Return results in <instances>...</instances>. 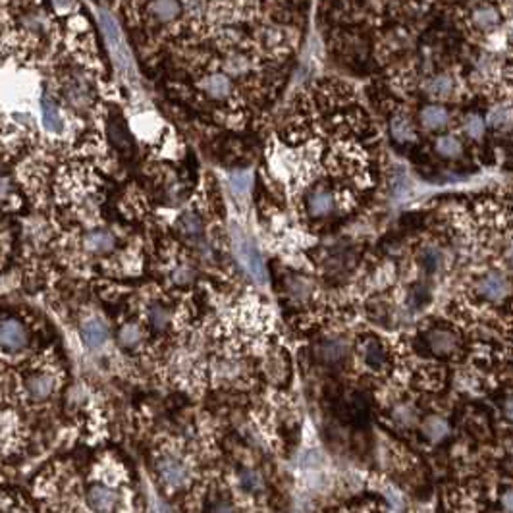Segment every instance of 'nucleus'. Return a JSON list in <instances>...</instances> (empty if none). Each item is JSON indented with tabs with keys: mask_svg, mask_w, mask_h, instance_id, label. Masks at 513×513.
I'll return each mask as SVG.
<instances>
[{
	"mask_svg": "<svg viewBox=\"0 0 513 513\" xmlns=\"http://www.w3.org/2000/svg\"><path fill=\"white\" fill-rule=\"evenodd\" d=\"M475 294L489 303L502 305L513 296V278L500 266L486 268L475 278Z\"/></svg>",
	"mask_w": 513,
	"mask_h": 513,
	"instance_id": "f257e3e1",
	"label": "nucleus"
},
{
	"mask_svg": "<svg viewBox=\"0 0 513 513\" xmlns=\"http://www.w3.org/2000/svg\"><path fill=\"white\" fill-rule=\"evenodd\" d=\"M157 473L164 486L168 489H182L184 484L189 482V467L184 459L172 454H164V456L157 461Z\"/></svg>",
	"mask_w": 513,
	"mask_h": 513,
	"instance_id": "f03ea898",
	"label": "nucleus"
},
{
	"mask_svg": "<svg viewBox=\"0 0 513 513\" xmlns=\"http://www.w3.org/2000/svg\"><path fill=\"white\" fill-rule=\"evenodd\" d=\"M87 504L93 513H118L122 507V496L113 486L93 484L87 490Z\"/></svg>",
	"mask_w": 513,
	"mask_h": 513,
	"instance_id": "7ed1b4c3",
	"label": "nucleus"
},
{
	"mask_svg": "<svg viewBox=\"0 0 513 513\" xmlns=\"http://www.w3.org/2000/svg\"><path fill=\"white\" fill-rule=\"evenodd\" d=\"M62 91H64L66 103L75 108L78 113H85L93 103V91H91L87 78H83V75L68 78Z\"/></svg>",
	"mask_w": 513,
	"mask_h": 513,
	"instance_id": "20e7f679",
	"label": "nucleus"
},
{
	"mask_svg": "<svg viewBox=\"0 0 513 513\" xmlns=\"http://www.w3.org/2000/svg\"><path fill=\"white\" fill-rule=\"evenodd\" d=\"M423 340H425V345L431 349V353H434L436 357H449V355H456L459 352V338L451 330H428Z\"/></svg>",
	"mask_w": 513,
	"mask_h": 513,
	"instance_id": "39448f33",
	"label": "nucleus"
},
{
	"mask_svg": "<svg viewBox=\"0 0 513 513\" xmlns=\"http://www.w3.org/2000/svg\"><path fill=\"white\" fill-rule=\"evenodd\" d=\"M27 345V330L16 319L0 321V347L8 352H22Z\"/></svg>",
	"mask_w": 513,
	"mask_h": 513,
	"instance_id": "423d86ee",
	"label": "nucleus"
},
{
	"mask_svg": "<svg viewBox=\"0 0 513 513\" xmlns=\"http://www.w3.org/2000/svg\"><path fill=\"white\" fill-rule=\"evenodd\" d=\"M199 89L205 93V95L209 96V99L222 103L226 99H230V95L233 93V81L232 78H228L224 72H215L209 73V75H205V78L199 81Z\"/></svg>",
	"mask_w": 513,
	"mask_h": 513,
	"instance_id": "0eeeda50",
	"label": "nucleus"
},
{
	"mask_svg": "<svg viewBox=\"0 0 513 513\" xmlns=\"http://www.w3.org/2000/svg\"><path fill=\"white\" fill-rule=\"evenodd\" d=\"M57 388V377L52 373H35L25 380V392L33 401H43L52 396Z\"/></svg>",
	"mask_w": 513,
	"mask_h": 513,
	"instance_id": "6e6552de",
	"label": "nucleus"
},
{
	"mask_svg": "<svg viewBox=\"0 0 513 513\" xmlns=\"http://www.w3.org/2000/svg\"><path fill=\"white\" fill-rule=\"evenodd\" d=\"M83 247L93 255H106L116 247V236L110 230H91L83 236Z\"/></svg>",
	"mask_w": 513,
	"mask_h": 513,
	"instance_id": "1a4fd4ad",
	"label": "nucleus"
},
{
	"mask_svg": "<svg viewBox=\"0 0 513 513\" xmlns=\"http://www.w3.org/2000/svg\"><path fill=\"white\" fill-rule=\"evenodd\" d=\"M80 334L83 338V342L91 347V349H96L101 345L105 344L106 338H108V330H106L105 322L96 317H89L85 321L81 322L80 326Z\"/></svg>",
	"mask_w": 513,
	"mask_h": 513,
	"instance_id": "9d476101",
	"label": "nucleus"
},
{
	"mask_svg": "<svg viewBox=\"0 0 513 513\" xmlns=\"http://www.w3.org/2000/svg\"><path fill=\"white\" fill-rule=\"evenodd\" d=\"M149 14L159 24H170L182 14V2L180 0H152L149 4Z\"/></svg>",
	"mask_w": 513,
	"mask_h": 513,
	"instance_id": "9b49d317",
	"label": "nucleus"
},
{
	"mask_svg": "<svg viewBox=\"0 0 513 513\" xmlns=\"http://www.w3.org/2000/svg\"><path fill=\"white\" fill-rule=\"evenodd\" d=\"M421 126L428 131H438V129L446 128L449 122V113L446 106L442 105H428L425 106L421 114H419Z\"/></svg>",
	"mask_w": 513,
	"mask_h": 513,
	"instance_id": "f8f14e48",
	"label": "nucleus"
},
{
	"mask_svg": "<svg viewBox=\"0 0 513 513\" xmlns=\"http://www.w3.org/2000/svg\"><path fill=\"white\" fill-rule=\"evenodd\" d=\"M222 70H224V73L228 78H243V75L251 73V70H253V62H251L245 55H241V52H232V55L224 60Z\"/></svg>",
	"mask_w": 513,
	"mask_h": 513,
	"instance_id": "ddd939ff",
	"label": "nucleus"
},
{
	"mask_svg": "<svg viewBox=\"0 0 513 513\" xmlns=\"http://www.w3.org/2000/svg\"><path fill=\"white\" fill-rule=\"evenodd\" d=\"M108 136H110V141H113L124 154H131V152H133V141H131V137H129L126 126L120 124V120H113L108 124Z\"/></svg>",
	"mask_w": 513,
	"mask_h": 513,
	"instance_id": "4468645a",
	"label": "nucleus"
},
{
	"mask_svg": "<svg viewBox=\"0 0 513 513\" xmlns=\"http://www.w3.org/2000/svg\"><path fill=\"white\" fill-rule=\"evenodd\" d=\"M41 110H43V122H45V128L52 133H58L62 129V120H60V113H58L57 105L48 99L43 96L41 101Z\"/></svg>",
	"mask_w": 513,
	"mask_h": 513,
	"instance_id": "2eb2a0df",
	"label": "nucleus"
},
{
	"mask_svg": "<svg viewBox=\"0 0 513 513\" xmlns=\"http://www.w3.org/2000/svg\"><path fill=\"white\" fill-rule=\"evenodd\" d=\"M176 228L178 232L185 236V238H197V236H201V230H203V222H201V218L195 212H184V215L178 217Z\"/></svg>",
	"mask_w": 513,
	"mask_h": 513,
	"instance_id": "dca6fc26",
	"label": "nucleus"
},
{
	"mask_svg": "<svg viewBox=\"0 0 513 513\" xmlns=\"http://www.w3.org/2000/svg\"><path fill=\"white\" fill-rule=\"evenodd\" d=\"M436 152L440 157H446V159H457L461 152H463V145L459 141V137L456 136H442L436 139Z\"/></svg>",
	"mask_w": 513,
	"mask_h": 513,
	"instance_id": "f3484780",
	"label": "nucleus"
},
{
	"mask_svg": "<svg viewBox=\"0 0 513 513\" xmlns=\"http://www.w3.org/2000/svg\"><path fill=\"white\" fill-rule=\"evenodd\" d=\"M118 340H120L122 347H126V349H139L143 344V330L137 324H126L120 328Z\"/></svg>",
	"mask_w": 513,
	"mask_h": 513,
	"instance_id": "a211bd4d",
	"label": "nucleus"
},
{
	"mask_svg": "<svg viewBox=\"0 0 513 513\" xmlns=\"http://www.w3.org/2000/svg\"><path fill=\"white\" fill-rule=\"evenodd\" d=\"M147 322L151 324V328L159 330V332L166 330L170 324L168 309L162 307L161 303L149 305V309H147Z\"/></svg>",
	"mask_w": 513,
	"mask_h": 513,
	"instance_id": "6ab92c4d",
	"label": "nucleus"
},
{
	"mask_svg": "<svg viewBox=\"0 0 513 513\" xmlns=\"http://www.w3.org/2000/svg\"><path fill=\"white\" fill-rule=\"evenodd\" d=\"M241 255L245 259V263H247L249 270L251 274L255 276L256 280H265V268H263V261H261V256L259 253L255 251V247H251L249 243H241Z\"/></svg>",
	"mask_w": 513,
	"mask_h": 513,
	"instance_id": "aec40b11",
	"label": "nucleus"
},
{
	"mask_svg": "<svg viewBox=\"0 0 513 513\" xmlns=\"http://www.w3.org/2000/svg\"><path fill=\"white\" fill-rule=\"evenodd\" d=\"M345 353V344L342 342H336V340H330V342H324L319 349V355H321L322 361L334 363L338 359H342Z\"/></svg>",
	"mask_w": 513,
	"mask_h": 513,
	"instance_id": "412c9836",
	"label": "nucleus"
},
{
	"mask_svg": "<svg viewBox=\"0 0 513 513\" xmlns=\"http://www.w3.org/2000/svg\"><path fill=\"white\" fill-rule=\"evenodd\" d=\"M240 363L233 361V359H220L215 367V375L220 380H233V378L240 377Z\"/></svg>",
	"mask_w": 513,
	"mask_h": 513,
	"instance_id": "4be33fe9",
	"label": "nucleus"
},
{
	"mask_svg": "<svg viewBox=\"0 0 513 513\" xmlns=\"http://www.w3.org/2000/svg\"><path fill=\"white\" fill-rule=\"evenodd\" d=\"M363 355H365V361L369 363L373 369H378L380 365H384V349L378 342H369V344L363 347Z\"/></svg>",
	"mask_w": 513,
	"mask_h": 513,
	"instance_id": "5701e85b",
	"label": "nucleus"
},
{
	"mask_svg": "<svg viewBox=\"0 0 513 513\" xmlns=\"http://www.w3.org/2000/svg\"><path fill=\"white\" fill-rule=\"evenodd\" d=\"M423 431H425V434L431 438V440L438 442L446 436V433H448V425H446L442 419L431 417L426 419V423L423 425Z\"/></svg>",
	"mask_w": 513,
	"mask_h": 513,
	"instance_id": "b1692460",
	"label": "nucleus"
},
{
	"mask_svg": "<svg viewBox=\"0 0 513 513\" xmlns=\"http://www.w3.org/2000/svg\"><path fill=\"white\" fill-rule=\"evenodd\" d=\"M392 136L396 137V139H401V141L413 139V137H415V129H413V124H411L407 118H393Z\"/></svg>",
	"mask_w": 513,
	"mask_h": 513,
	"instance_id": "393cba45",
	"label": "nucleus"
},
{
	"mask_svg": "<svg viewBox=\"0 0 513 513\" xmlns=\"http://www.w3.org/2000/svg\"><path fill=\"white\" fill-rule=\"evenodd\" d=\"M428 93L434 96H448L451 93V80L448 75H436L428 83Z\"/></svg>",
	"mask_w": 513,
	"mask_h": 513,
	"instance_id": "a878e982",
	"label": "nucleus"
},
{
	"mask_svg": "<svg viewBox=\"0 0 513 513\" xmlns=\"http://www.w3.org/2000/svg\"><path fill=\"white\" fill-rule=\"evenodd\" d=\"M465 131L467 136H471L473 139L482 137V133H484V120H482L479 114H467Z\"/></svg>",
	"mask_w": 513,
	"mask_h": 513,
	"instance_id": "bb28decb",
	"label": "nucleus"
},
{
	"mask_svg": "<svg viewBox=\"0 0 513 513\" xmlns=\"http://www.w3.org/2000/svg\"><path fill=\"white\" fill-rule=\"evenodd\" d=\"M22 25L24 29L31 33H43L45 29V17L41 16V12H29L22 17Z\"/></svg>",
	"mask_w": 513,
	"mask_h": 513,
	"instance_id": "cd10ccee",
	"label": "nucleus"
},
{
	"mask_svg": "<svg viewBox=\"0 0 513 513\" xmlns=\"http://www.w3.org/2000/svg\"><path fill=\"white\" fill-rule=\"evenodd\" d=\"M266 373H268V377L274 378V380L284 377V373H286V361L282 359L280 355H270L268 361H266Z\"/></svg>",
	"mask_w": 513,
	"mask_h": 513,
	"instance_id": "c85d7f7f",
	"label": "nucleus"
},
{
	"mask_svg": "<svg viewBox=\"0 0 513 513\" xmlns=\"http://www.w3.org/2000/svg\"><path fill=\"white\" fill-rule=\"evenodd\" d=\"M240 482H241V486L245 490H259L261 489V479H259V475L255 473V471H249V469H245V471H241L240 473Z\"/></svg>",
	"mask_w": 513,
	"mask_h": 513,
	"instance_id": "c756f323",
	"label": "nucleus"
},
{
	"mask_svg": "<svg viewBox=\"0 0 513 513\" xmlns=\"http://www.w3.org/2000/svg\"><path fill=\"white\" fill-rule=\"evenodd\" d=\"M172 278L176 284H189L193 280V270L189 266H180L178 270H174Z\"/></svg>",
	"mask_w": 513,
	"mask_h": 513,
	"instance_id": "7c9ffc66",
	"label": "nucleus"
},
{
	"mask_svg": "<svg viewBox=\"0 0 513 513\" xmlns=\"http://www.w3.org/2000/svg\"><path fill=\"white\" fill-rule=\"evenodd\" d=\"M12 193H14V187L10 184V180L0 174V201H8Z\"/></svg>",
	"mask_w": 513,
	"mask_h": 513,
	"instance_id": "2f4dec72",
	"label": "nucleus"
},
{
	"mask_svg": "<svg viewBox=\"0 0 513 513\" xmlns=\"http://www.w3.org/2000/svg\"><path fill=\"white\" fill-rule=\"evenodd\" d=\"M232 187L238 193H245L249 187V176L247 174H240V176L232 178Z\"/></svg>",
	"mask_w": 513,
	"mask_h": 513,
	"instance_id": "473e14b6",
	"label": "nucleus"
},
{
	"mask_svg": "<svg viewBox=\"0 0 513 513\" xmlns=\"http://www.w3.org/2000/svg\"><path fill=\"white\" fill-rule=\"evenodd\" d=\"M185 8L189 10L192 14H201L205 8V0H184Z\"/></svg>",
	"mask_w": 513,
	"mask_h": 513,
	"instance_id": "72a5a7b5",
	"label": "nucleus"
},
{
	"mask_svg": "<svg viewBox=\"0 0 513 513\" xmlns=\"http://www.w3.org/2000/svg\"><path fill=\"white\" fill-rule=\"evenodd\" d=\"M210 513H236L233 512V507L228 502H218L212 510H210Z\"/></svg>",
	"mask_w": 513,
	"mask_h": 513,
	"instance_id": "f704fd0d",
	"label": "nucleus"
},
{
	"mask_svg": "<svg viewBox=\"0 0 513 513\" xmlns=\"http://www.w3.org/2000/svg\"><path fill=\"white\" fill-rule=\"evenodd\" d=\"M502 504H504V510L507 513H513V490L505 492L504 498H502Z\"/></svg>",
	"mask_w": 513,
	"mask_h": 513,
	"instance_id": "c9c22d12",
	"label": "nucleus"
},
{
	"mask_svg": "<svg viewBox=\"0 0 513 513\" xmlns=\"http://www.w3.org/2000/svg\"><path fill=\"white\" fill-rule=\"evenodd\" d=\"M504 415L510 419V421H513V398L504 401Z\"/></svg>",
	"mask_w": 513,
	"mask_h": 513,
	"instance_id": "e433bc0d",
	"label": "nucleus"
},
{
	"mask_svg": "<svg viewBox=\"0 0 513 513\" xmlns=\"http://www.w3.org/2000/svg\"><path fill=\"white\" fill-rule=\"evenodd\" d=\"M0 513H24L22 510H17L14 505H8V507H4V510H0Z\"/></svg>",
	"mask_w": 513,
	"mask_h": 513,
	"instance_id": "4c0bfd02",
	"label": "nucleus"
},
{
	"mask_svg": "<svg viewBox=\"0 0 513 513\" xmlns=\"http://www.w3.org/2000/svg\"><path fill=\"white\" fill-rule=\"evenodd\" d=\"M57 2H58V4H68L70 0H57Z\"/></svg>",
	"mask_w": 513,
	"mask_h": 513,
	"instance_id": "58836bf2",
	"label": "nucleus"
}]
</instances>
